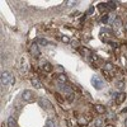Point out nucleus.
Instances as JSON below:
<instances>
[{
	"instance_id": "nucleus-1",
	"label": "nucleus",
	"mask_w": 127,
	"mask_h": 127,
	"mask_svg": "<svg viewBox=\"0 0 127 127\" xmlns=\"http://www.w3.org/2000/svg\"><path fill=\"white\" fill-rule=\"evenodd\" d=\"M0 81H1V85L3 87L12 85V84H14V76L12 75V72L3 71L1 72V76H0Z\"/></svg>"
},
{
	"instance_id": "nucleus-2",
	"label": "nucleus",
	"mask_w": 127,
	"mask_h": 127,
	"mask_svg": "<svg viewBox=\"0 0 127 127\" xmlns=\"http://www.w3.org/2000/svg\"><path fill=\"white\" fill-rule=\"evenodd\" d=\"M90 84H92V87L94 89H97V90H102L104 88V81L100 79V76L98 75H93L92 79H90Z\"/></svg>"
},
{
	"instance_id": "nucleus-3",
	"label": "nucleus",
	"mask_w": 127,
	"mask_h": 127,
	"mask_svg": "<svg viewBox=\"0 0 127 127\" xmlns=\"http://www.w3.org/2000/svg\"><path fill=\"white\" fill-rule=\"evenodd\" d=\"M22 98H23V100H26L27 103H33V102H36V95H34V93L32 92V90H28V89H26V90L22 93Z\"/></svg>"
},
{
	"instance_id": "nucleus-4",
	"label": "nucleus",
	"mask_w": 127,
	"mask_h": 127,
	"mask_svg": "<svg viewBox=\"0 0 127 127\" xmlns=\"http://www.w3.org/2000/svg\"><path fill=\"white\" fill-rule=\"evenodd\" d=\"M57 89L60 90V92H62V93H65V94H69V95H71L72 94V90H71V88L67 85L66 83H57Z\"/></svg>"
},
{
	"instance_id": "nucleus-5",
	"label": "nucleus",
	"mask_w": 127,
	"mask_h": 127,
	"mask_svg": "<svg viewBox=\"0 0 127 127\" xmlns=\"http://www.w3.org/2000/svg\"><path fill=\"white\" fill-rule=\"evenodd\" d=\"M38 104L41 105L43 109H50V108H52V104H51V102L48 100V99H46L45 97H41V98H38Z\"/></svg>"
},
{
	"instance_id": "nucleus-6",
	"label": "nucleus",
	"mask_w": 127,
	"mask_h": 127,
	"mask_svg": "<svg viewBox=\"0 0 127 127\" xmlns=\"http://www.w3.org/2000/svg\"><path fill=\"white\" fill-rule=\"evenodd\" d=\"M29 51H31V54L33 55V56H36V57H39V55H41V51H39V48H38V46H37L36 42L31 46Z\"/></svg>"
},
{
	"instance_id": "nucleus-7",
	"label": "nucleus",
	"mask_w": 127,
	"mask_h": 127,
	"mask_svg": "<svg viewBox=\"0 0 127 127\" xmlns=\"http://www.w3.org/2000/svg\"><path fill=\"white\" fill-rule=\"evenodd\" d=\"M125 99H126V94L123 92L116 94V103H117V104H121L122 102H125Z\"/></svg>"
},
{
	"instance_id": "nucleus-8",
	"label": "nucleus",
	"mask_w": 127,
	"mask_h": 127,
	"mask_svg": "<svg viewBox=\"0 0 127 127\" xmlns=\"http://www.w3.org/2000/svg\"><path fill=\"white\" fill-rule=\"evenodd\" d=\"M20 71L22 72H27L28 71V64H27V61H26V59L24 57H22L20 59Z\"/></svg>"
},
{
	"instance_id": "nucleus-9",
	"label": "nucleus",
	"mask_w": 127,
	"mask_h": 127,
	"mask_svg": "<svg viewBox=\"0 0 127 127\" xmlns=\"http://www.w3.org/2000/svg\"><path fill=\"white\" fill-rule=\"evenodd\" d=\"M95 111H97L99 114H103V113L107 112L105 107H104V105H102V104H97V105H95Z\"/></svg>"
},
{
	"instance_id": "nucleus-10",
	"label": "nucleus",
	"mask_w": 127,
	"mask_h": 127,
	"mask_svg": "<svg viewBox=\"0 0 127 127\" xmlns=\"http://www.w3.org/2000/svg\"><path fill=\"white\" fill-rule=\"evenodd\" d=\"M31 83H32V85L36 87V88H38V89H39V88H42V83H41L38 79H32V81H31Z\"/></svg>"
},
{
	"instance_id": "nucleus-11",
	"label": "nucleus",
	"mask_w": 127,
	"mask_h": 127,
	"mask_svg": "<svg viewBox=\"0 0 127 127\" xmlns=\"http://www.w3.org/2000/svg\"><path fill=\"white\" fill-rule=\"evenodd\" d=\"M8 127H17V121L13 117L8 118Z\"/></svg>"
},
{
	"instance_id": "nucleus-12",
	"label": "nucleus",
	"mask_w": 127,
	"mask_h": 127,
	"mask_svg": "<svg viewBox=\"0 0 127 127\" xmlns=\"http://www.w3.org/2000/svg\"><path fill=\"white\" fill-rule=\"evenodd\" d=\"M57 79L60 83H66L67 81V76H66V74H60V75H57Z\"/></svg>"
},
{
	"instance_id": "nucleus-13",
	"label": "nucleus",
	"mask_w": 127,
	"mask_h": 127,
	"mask_svg": "<svg viewBox=\"0 0 127 127\" xmlns=\"http://www.w3.org/2000/svg\"><path fill=\"white\" fill-rule=\"evenodd\" d=\"M94 126H95V127H104L103 120H102V118H97V120L94 121Z\"/></svg>"
},
{
	"instance_id": "nucleus-14",
	"label": "nucleus",
	"mask_w": 127,
	"mask_h": 127,
	"mask_svg": "<svg viewBox=\"0 0 127 127\" xmlns=\"http://www.w3.org/2000/svg\"><path fill=\"white\" fill-rule=\"evenodd\" d=\"M105 8L109 9V10H114L116 9V3L114 1H108L107 4H105Z\"/></svg>"
},
{
	"instance_id": "nucleus-15",
	"label": "nucleus",
	"mask_w": 127,
	"mask_h": 127,
	"mask_svg": "<svg viewBox=\"0 0 127 127\" xmlns=\"http://www.w3.org/2000/svg\"><path fill=\"white\" fill-rule=\"evenodd\" d=\"M42 67H43V70H46V71H51L52 70V65H51L50 62H45Z\"/></svg>"
},
{
	"instance_id": "nucleus-16",
	"label": "nucleus",
	"mask_w": 127,
	"mask_h": 127,
	"mask_svg": "<svg viewBox=\"0 0 127 127\" xmlns=\"http://www.w3.org/2000/svg\"><path fill=\"white\" fill-rule=\"evenodd\" d=\"M37 42L39 45H43V46H46V45H50V42L47 41V39H45V38H38L37 39Z\"/></svg>"
},
{
	"instance_id": "nucleus-17",
	"label": "nucleus",
	"mask_w": 127,
	"mask_h": 127,
	"mask_svg": "<svg viewBox=\"0 0 127 127\" xmlns=\"http://www.w3.org/2000/svg\"><path fill=\"white\" fill-rule=\"evenodd\" d=\"M46 127H56V123L52 120H47L46 121Z\"/></svg>"
},
{
	"instance_id": "nucleus-18",
	"label": "nucleus",
	"mask_w": 127,
	"mask_h": 127,
	"mask_svg": "<svg viewBox=\"0 0 127 127\" xmlns=\"http://www.w3.org/2000/svg\"><path fill=\"white\" fill-rule=\"evenodd\" d=\"M108 22H109V15H103V17H102V23L107 24Z\"/></svg>"
},
{
	"instance_id": "nucleus-19",
	"label": "nucleus",
	"mask_w": 127,
	"mask_h": 127,
	"mask_svg": "<svg viewBox=\"0 0 127 127\" xmlns=\"http://www.w3.org/2000/svg\"><path fill=\"white\" fill-rule=\"evenodd\" d=\"M71 46H72V48H78L80 46V42L79 41H71Z\"/></svg>"
},
{
	"instance_id": "nucleus-20",
	"label": "nucleus",
	"mask_w": 127,
	"mask_h": 127,
	"mask_svg": "<svg viewBox=\"0 0 127 127\" xmlns=\"http://www.w3.org/2000/svg\"><path fill=\"white\" fill-rule=\"evenodd\" d=\"M113 24H114L116 27H121V24H122V22H121V18H116Z\"/></svg>"
},
{
	"instance_id": "nucleus-21",
	"label": "nucleus",
	"mask_w": 127,
	"mask_h": 127,
	"mask_svg": "<svg viewBox=\"0 0 127 127\" xmlns=\"http://www.w3.org/2000/svg\"><path fill=\"white\" fill-rule=\"evenodd\" d=\"M61 41H62V42H65V43H69V42H71L70 38H69L67 36H61Z\"/></svg>"
},
{
	"instance_id": "nucleus-22",
	"label": "nucleus",
	"mask_w": 127,
	"mask_h": 127,
	"mask_svg": "<svg viewBox=\"0 0 127 127\" xmlns=\"http://www.w3.org/2000/svg\"><path fill=\"white\" fill-rule=\"evenodd\" d=\"M83 93H84V95H85V97H87V98H89V99L92 98V97H90V93H89V92H85V90H84Z\"/></svg>"
},
{
	"instance_id": "nucleus-23",
	"label": "nucleus",
	"mask_w": 127,
	"mask_h": 127,
	"mask_svg": "<svg viewBox=\"0 0 127 127\" xmlns=\"http://www.w3.org/2000/svg\"><path fill=\"white\" fill-rule=\"evenodd\" d=\"M117 88H120V89L123 88V83H122V81H118V83H117Z\"/></svg>"
},
{
	"instance_id": "nucleus-24",
	"label": "nucleus",
	"mask_w": 127,
	"mask_h": 127,
	"mask_svg": "<svg viewBox=\"0 0 127 127\" xmlns=\"http://www.w3.org/2000/svg\"><path fill=\"white\" fill-rule=\"evenodd\" d=\"M93 12H94V6H90V8H89V10H88V13H87V14H92Z\"/></svg>"
},
{
	"instance_id": "nucleus-25",
	"label": "nucleus",
	"mask_w": 127,
	"mask_h": 127,
	"mask_svg": "<svg viewBox=\"0 0 127 127\" xmlns=\"http://www.w3.org/2000/svg\"><path fill=\"white\" fill-rule=\"evenodd\" d=\"M105 69H109V70H112V64H107V65H105Z\"/></svg>"
},
{
	"instance_id": "nucleus-26",
	"label": "nucleus",
	"mask_w": 127,
	"mask_h": 127,
	"mask_svg": "<svg viewBox=\"0 0 127 127\" xmlns=\"http://www.w3.org/2000/svg\"><path fill=\"white\" fill-rule=\"evenodd\" d=\"M125 126L127 127V117H126V120H125Z\"/></svg>"
}]
</instances>
